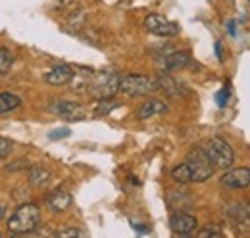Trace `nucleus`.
Listing matches in <instances>:
<instances>
[{"mask_svg": "<svg viewBox=\"0 0 250 238\" xmlns=\"http://www.w3.org/2000/svg\"><path fill=\"white\" fill-rule=\"evenodd\" d=\"M39 225H41V209L35 204H21L8 221L10 233H16V235L33 233Z\"/></svg>", "mask_w": 250, "mask_h": 238, "instance_id": "obj_1", "label": "nucleus"}, {"mask_svg": "<svg viewBox=\"0 0 250 238\" xmlns=\"http://www.w3.org/2000/svg\"><path fill=\"white\" fill-rule=\"evenodd\" d=\"M185 169H187L188 182H204L214 175V165L210 163V159L206 158L202 148H192L187 154L185 161H183Z\"/></svg>", "mask_w": 250, "mask_h": 238, "instance_id": "obj_2", "label": "nucleus"}, {"mask_svg": "<svg viewBox=\"0 0 250 238\" xmlns=\"http://www.w3.org/2000/svg\"><path fill=\"white\" fill-rule=\"evenodd\" d=\"M202 150H204L206 158L210 159V163H214L216 167H221V169L231 167L235 161V152L231 148V144L225 142L223 139H210L202 146Z\"/></svg>", "mask_w": 250, "mask_h": 238, "instance_id": "obj_3", "label": "nucleus"}, {"mask_svg": "<svg viewBox=\"0 0 250 238\" xmlns=\"http://www.w3.org/2000/svg\"><path fill=\"white\" fill-rule=\"evenodd\" d=\"M120 79L122 77L116 71H104L102 75H94L89 92L94 98H112L120 90Z\"/></svg>", "mask_w": 250, "mask_h": 238, "instance_id": "obj_4", "label": "nucleus"}, {"mask_svg": "<svg viewBox=\"0 0 250 238\" xmlns=\"http://www.w3.org/2000/svg\"><path fill=\"white\" fill-rule=\"evenodd\" d=\"M156 89V83L145 75H127L120 79V92L127 96H146Z\"/></svg>", "mask_w": 250, "mask_h": 238, "instance_id": "obj_5", "label": "nucleus"}, {"mask_svg": "<svg viewBox=\"0 0 250 238\" xmlns=\"http://www.w3.org/2000/svg\"><path fill=\"white\" fill-rule=\"evenodd\" d=\"M145 25L152 35H158V37H173L179 33V25L175 21H169L160 14H150L145 20Z\"/></svg>", "mask_w": 250, "mask_h": 238, "instance_id": "obj_6", "label": "nucleus"}, {"mask_svg": "<svg viewBox=\"0 0 250 238\" xmlns=\"http://www.w3.org/2000/svg\"><path fill=\"white\" fill-rule=\"evenodd\" d=\"M48 112L54 114V116H58V118L69 119V121L85 118L83 106H79L75 102H69V100H54V102H50L48 104Z\"/></svg>", "mask_w": 250, "mask_h": 238, "instance_id": "obj_7", "label": "nucleus"}, {"mask_svg": "<svg viewBox=\"0 0 250 238\" xmlns=\"http://www.w3.org/2000/svg\"><path fill=\"white\" fill-rule=\"evenodd\" d=\"M169 227H171L173 235L187 237V235L196 231L198 221H196V217H192V215H188V213H173V215L169 217Z\"/></svg>", "mask_w": 250, "mask_h": 238, "instance_id": "obj_8", "label": "nucleus"}, {"mask_svg": "<svg viewBox=\"0 0 250 238\" xmlns=\"http://www.w3.org/2000/svg\"><path fill=\"white\" fill-rule=\"evenodd\" d=\"M221 184L227 188H247L250 184V169L249 167H237L221 175Z\"/></svg>", "mask_w": 250, "mask_h": 238, "instance_id": "obj_9", "label": "nucleus"}, {"mask_svg": "<svg viewBox=\"0 0 250 238\" xmlns=\"http://www.w3.org/2000/svg\"><path fill=\"white\" fill-rule=\"evenodd\" d=\"M73 71L75 69L71 65H56V67H52L50 71L44 73V81L52 87H65L71 81Z\"/></svg>", "mask_w": 250, "mask_h": 238, "instance_id": "obj_10", "label": "nucleus"}, {"mask_svg": "<svg viewBox=\"0 0 250 238\" xmlns=\"http://www.w3.org/2000/svg\"><path fill=\"white\" fill-rule=\"evenodd\" d=\"M46 206L54 213H62L71 206V194L65 192L63 188H56L46 196Z\"/></svg>", "mask_w": 250, "mask_h": 238, "instance_id": "obj_11", "label": "nucleus"}, {"mask_svg": "<svg viewBox=\"0 0 250 238\" xmlns=\"http://www.w3.org/2000/svg\"><path fill=\"white\" fill-rule=\"evenodd\" d=\"M167 112V104L164 100H158V98H148L146 102H143V106L137 110V118L139 119H150L160 114H166Z\"/></svg>", "mask_w": 250, "mask_h": 238, "instance_id": "obj_12", "label": "nucleus"}, {"mask_svg": "<svg viewBox=\"0 0 250 238\" xmlns=\"http://www.w3.org/2000/svg\"><path fill=\"white\" fill-rule=\"evenodd\" d=\"M93 77H94L93 69H79V71H73V77H71V81H69L67 85H71L69 89L73 90V92L83 94V92L89 90Z\"/></svg>", "mask_w": 250, "mask_h": 238, "instance_id": "obj_13", "label": "nucleus"}, {"mask_svg": "<svg viewBox=\"0 0 250 238\" xmlns=\"http://www.w3.org/2000/svg\"><path fill=\"white\" fill-rule=\"evenodd\" d=\"M190 52L188 50H181V52H173L166 58V69L167 71H181L185 69L187 65H190Z\"/></svg>", "mask_w": 250, "mask_h": 238, "instance_id": "obj_14", "label": "nucleus"}, {"mask_svg": "<svg viewBox=\"0 0 250 238\" xmlns=\"http://www.w3.org/2000/svg\"><path fill=\"white\" fill-rule=\"evenodd\" d=\"M52 178V173L42 165H31L29 167V182L35 188H44Z\"/></svg>", "mask_w": 250, "mask_h": 238, "instance_id": "obj_15", "label": "nucleus"}, {"mask_svg": "<svg viewBox=\"0 0 250 238\" xmlns=\"http://www.w3.org/2000/svg\"><path fill=\"white\" fill-rule=\"evenodd\" d=\"M21 106V98L12 94V92H2L0 94V116L2 114H10L14 110H18Z\"/></svg>", "mask_w": 250, "mask_h": 238, "instance_id": "obj_16", "label": "nucleus"}, {"mask_svg": "<svg viewBox=\"0 0 250 238\" xmlns=\"http://www.w3.org/2000/svg\"><path fill=\"white\" fill-rule=\"evenodd\" d=\"M120 104L114 100V96L112 98H98V102H96V108H94V116L96 118H104V116H108L114 108H118Z\"/></svg>", "mask_w": 250, "mask_h": 238, "instance_id": "obj_17", "label": "nucleus"}, {"mask_svg": "<svg viewBox=\"0 0 250 238\" xmlns=\"http://www.w3.org/2000/svg\"><path fill=\"white\" fill-rule=\"evenodd\" d=\"M12 63H14V54L10 48H0V77L6 75L10 69H12Z\"/></svg>", "mask_w": 250, "mask_h": 238, "instance_id": "obj_18", "label": "nucleus"}, {"mask_svg": "<svg viewBox=\"0 0 250 238\" xmlns=\"http://www.w3.org/2000/svg\"><path fill=\"white\" fill-rule=\"evenodd\" d=\"M229 215L231 217H235V221L241 225L243 223V227H249V208L247 206H235L233 209H229Z\"/></svg>", "mask_w": 250, "mask_h": 238, "instance_id": "obj_19", "label": "nucleus"}, {"mask_svg": "<svg viewBox=\"0 0 250 238\" xmlns=\"http://www.w3.org/2000/svg\"><path fill=\"white\" fill-rule=\"evenodd\" d=\"M221 235H223V233H221V229H219L218 225H208V227H204V229L198 233V237L200 238H208V237L219 238Z\"/></svg>", "mask_w": 250, "mask_h": 238, "instance_id": "obj_20", "label": "nucleus"}, {"mask_svg": "<svg viewBox=\"0 0 250 238\" xmlns=\"http://www.w3.org/2000/svg\"><path fill=\"white\" fill-rule=\"evenodd\" d=\"M14 150V144L8 140V139H2L0 137V159H6Z\"/></svg>", "mask_w": 250, "mask_h": 238, "instance_id": "obj_21", "label": "nucleus"}, {"mask_svg": "<svg viewBox=\"0 0 250 238\" xmlns=\"http://www.w3.org/2000/svg\"><path fill=\"white\" fill-rule=\"evenodd\" d=\"M58 238H71V237H87V231H81V229H67L62 233H56Z\"/></svg>", "mask_w": 250, "mask_h": 238, "instance_id": "obj_22", "label": "nucleus"}, {"mask_svg": "<svg viewBox=\"0 0 250 238\" xmlns=\"http://www.w3.org/2000/svg\"><path fill=\"white\" fill-rule=\"evenodd\" d=\"M27 167H29V163H27L25 159H16L14 163L6 165V169H8V171H18V169H27Z\"/></svg>", "mask_w": 250, "mask_h": 238, "instance_id": "obj_23", "label": "nucleus"}, {"mask_svg": "<svg viewBox=\"0 0 250 238\" xmlns=\"http://www.w3.org/2000/svg\"><path fill=\"white\" fill-rule=\"evenodd\" d=\"M227 98H229V90H219L218 96H216V100H218V106L219 108H223L225 104H227Z\"/></svg>", "mask_w": 250, "mask_h": 238, "instance_id": "obj_24", "label": "nucleus"}, {"mask_svg": "<svg viewBox=\"0 0 250 238\" xmlns=\"http://www.w3.org/2000/svg\"><path fill=\"white\" fill-rule=\"evenodd\" d=\"M67 135H69L67 129H58V131H52L48 137H50L52 140H56V139H63V137H67Z\"/></svg>", "mask_w": 250, "mask_h": 238, "instance_id": "obj_25", "label": "nucleus"}, {"mask_svg": "<svg viewBox=\"0 0 250 238\" xmlns=\"http://www.w3.org/2000/svg\"><path fill=\"white\" fill-rule=\"evenodd\" d=\"M4 213H6V206H2V204H0V221H2V217H4Z\"/></svg>", "mask_w": 250, "mask_h": 238, "instance_id": "obj_26", "label": "nucleus"}, {"mask_svg": "<svg viewBox=\"0 0 250 238\" xmlns=\"http://www.w3.org/2000/svg\"><path fill=\"white\" fill-rule=\"evenodd\" d=\"M229 31H231V35H235V21L229 23Z\"/></svg>", "mask_w": 250, "mask_h": 238, "instance_id": "obj_27", "label": "nucleus"}, {"mask_svg": "<svg viewBox=\"0 0 250 238\" xmlns=\"http://www.w3.org/2000/svg\"><path fill=\"white\" fill-rule=\"evenodd\" d=\"M0 237H2V233H0Z\"/></svg>", "mask_w": 250, "mask_h": 238, "instance_id": "obj_28", "label": "nucleus"}]
</instances>
